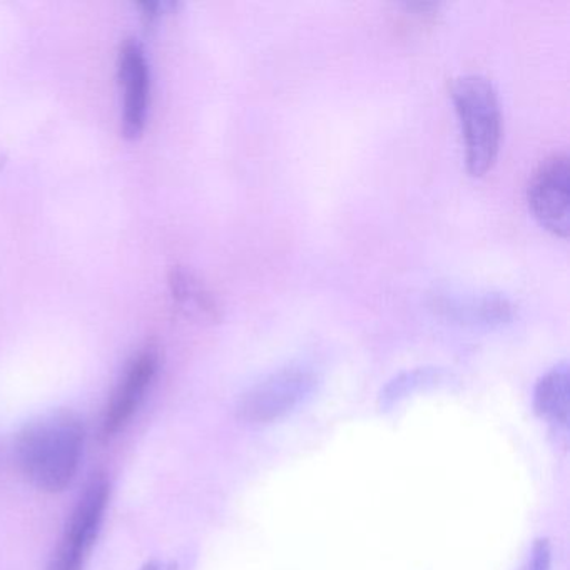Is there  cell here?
<instances>
[{
	"label": "cell",
	"instance_id": "obj_1",
	"mask_svg": "<svg viewBox=\"0 0 570 570\" xmlns=\"http://www.w3.org/2000/svg\"><path fill=\"white\" fill-rule=\"evenodd\" d=\"M85 449V429L71 412L29 422L16 440V459L26 479L41 492L58 493L75 480Z\"/></svg>",
	"mask_w": 570,
	"mask_h": 570
},
{
	"label": "cell",
	"instance_id": "obj_2",
	"mask_svg": "<svg viewBox=\"0 0 570 570\" xmlns=\"http://www.w3.org/2000/svg\"><path fill=\"white\" fill-rule=\"evenodd\" d=\"M452 101L462 128L466 171L473 178L487 175L495 165L502 141V111L490 79L462 76L452 82Z\"/></svg>",
	"mask_w": 570,
	"mask_h": 570
},
{
	"label": "cell",
	"instance_id": "obj_3",
	"mask_svg": "<svg viewBox=\"0 0 570 570\" xmlns=\"http://www.w3.org/2000/svg\"><path fill=\"white\" fill-rule=\"evenodd\" d=\"M318 385L320 375L312 366H283L246 390L238 403L239 419L252 425L278 422L305 405Z\"/></svg>",
	"mask_w": 570,
	"mask_h": 570
},
{
	"label": "cell",
	"instance_id": "obj_4",
	"mask_svg": "<svg viewBox=\"0 0 570 570\" xmlns=\"http://www.w3.org/2000/svg\"><path fill=\"white\" fill-rule=\"evenodd\" d=\"M108 480L95 476L79 499L48 570H82L92 543L98 539L109 502Z\"/></svg>",
	"mask_w": 570,
	"mask_h": 570
},
{
	"label": "cell",
	"instance_id": "obj_5",
	"mask_svg": "<svg viewBox=\"0 0 570 570\" xmlns=\"http://www.w3.org/2000/svg\"><path fill=\"white\" fill-rule=\"evenodd\" d=\"M527 203L540 226L557 238L566 239L570 229V159L556 153L530 178Z\"/></svg>",
	"mask_w": 570,
	"mask_h": 570
},
{
	"label": "cell",
	"instance_id": "obj_6",
	"mask_svg": "<svg viewBox=\"0 0 570 570\" xmlns=\"http://www.w3.org/2000/svg\"><path fill=\"white\" fill-rule=\"evenodd\" d=\"M430 306L442 318L469 328H497L515 318V305L502 293L439 292Z\"/></svg>",
	"mask_w": 570,
	"mask_h": 570
},
{
	"label": "cell",
	"instance_id": "obj_7",
	"mask_svg": "<svg viewBox=\"0 0 570 570\" xmlns=\"http://www.w3.org/2000/svg\"><path fill=\"white\" fill-rule=\"evenodd\" d=\"M158 366L159 355L155 348L142 350L132 360L121 383L116 389L108 409H106L101 426L102 439H112L116 433L121 432L128 425L151 386L153 380L158 373Z\"/></svg>",
	"mask_w": 570,
	"mask_h": 570
},
{
	"label": "cell",
	"instance_id": "obj_8",
	"mask_svg": "<svg viewBox=\"0 0 570 570\" xmlns=\"http://www.w3.org/2000/svg\"><path fill=\"white\" fill-rule=\"evenodd\" d=\"M119 81L122 95V132L136 139L145 131L149 105V68L145 51L138 42L126 41L119 52Z\"/></svg>",
	"mask_w": 570,
	"mask_h": 570
},
{
	"label": "cell",
	"instance_id": "obj_9",
	"mask_svg": "<svg viewBox=\"0 0 570 570\" xmlns=\"http://www.w3.org/2000/svg\"><path fill=\"white\" fill-rule=\"evenodd\" d=\"M533 409L537 415L557 429L569 423V365L560 363L540 376L533 390Z\"/></svg>",
	"mask_w": 570,
	"mask_h": 570
},
{
	"label": "cell",
	"instance_id": "obj_10",
	"mask_svg": "<svg viewBox=\"0 0 570 570\" xmlns=\"http://www.w3.org/2000/svg\"><path fill=\"white\" fill-rule=\"evenodd\" d=\"M449 380L450 373L442 368H435V366H425V368L400 373L399 376L390 380L380 393V406L392 409V406L399 405L402 400L409 399L413 393L435 389V386L443 385Z\"/></svg>",
	"mask_w": 570,
	"mask_h": 570
},
{
	"label": "cell",
	"instance_id": "obj_11",
	"mask_svg": "<svg viewBox=\"0 0 570 570\" xmlns=\"http://www.w3.org/2000/svg\"><path fill=\"white\" fill-rule=\"evenodd\" d=\"M171 285L176 298L183 305L191 306V309L198 312L199 315L206 316V318H218V305H216L215 298L198 279L193 278L188 273L175 272Z\"/></svg>",
	"mask_w": 570,
	"mask_h": 570
},
{
	"label": "cell",
	"instance_id": "obj_12",
	"mask_svg": "<svg viewBox=\"0 0 570 570\" xmlns=\"http://www.w3.org/2000/svg\"><path fill=\"white\" fill-rule=\"evenodd\" d=\"M550 567H552V550H550L549 540H537L525 570H550Z\"/></svg>",
	"mask_w": 570,
	"mask_h": 570
},
{
	"label": "cell",
	"instance_id": "obj_13",
	"mask_svg": "<svg viewBox=\"0 0 570 570\" xmlns=\"http://www.w3.org/2000/svg\"><path fill=\"white\" fill-rule=\"evenodd\" d=\"M139 8L142 9V18L151 24L155 19H158L163 4H159V2H145V4L139 6Z\"/></svg>",
	"mask_w": 570,
	"mask_h": 570
},
{
	"label": "cell",
	"instance_id": "obj_14",
	"mask_svg": "<svg viewBox=\"0 0 570 570\" xmlns=\"http://www.w3.org/2000/svg\"><path fill=\"white\" fill-rule=\"evenodd\" d=\"M141 570H176L175 566H163L159 562H148Z\"/></svg>",
	"mask_w": 570,
	"mask_h": 570
}]
</instances>
